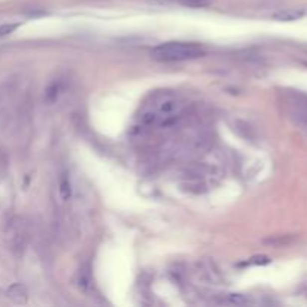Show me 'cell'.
<instances>
[{
    "label": "cell",
    "instance_id": "obj_6",
    "mask_svg": "<svg viewBox=\"0 0 307 307\" xmlns=\"http://www.w3.org/2000/svg\"><path fill=\"white\" fill-rule=\"evenodd\" d=\"M304 15L303 11H297V9H283V11H279L273 15L274 20L277 21H295L298 18H301Z\"/></svg>",
    "mask_w": 307,
    "mask_h": 307
},
{
    "label": "cell",
    "instance_id": "obj_4",
    "mask_svg": "<svg viewBox=\"0 0 307 307\" xmlns=\"http://www.w3.org/2000/svg\"><path fill=\"white\" fill-rule=\"evenodd\" d=\"M6 297L15 304H26L29 300V291L23 283H12L6 289Z\"/></svg>",
    "mask_w": 307,
    "mask_h": 307
},
{
    "label": "cell",
    "instance_id": "obj_1",
    "mask_svg": "<svg viewBox=\"0 0 307 307\" xmlns=\"http://www.w3.org/2000/svg\"><path fill=\"white\" fill-rule=\"evenodd\" d=\"M205 54L204 45L198 42H181V41H172L165 42L157 47H154L150 51V56L163 63H172V62H184L190 59H196Z\"/></svg>",
    "mask_w": 307,
    "mask_h": 307
},
{
    "label": "cell",
    "instance_id": "obj_10",
    "mask_svg": "<svg viewBox=\"0 0 307 307\" xmlns=\"http://www.w3.org/2000/svg\"><path fill=\"white\" fill-rule=\"evenodd\" d=\"M90 285V273L89 270H80V286L86 289Z\"/></svg>",
    "mask_w": 307,
    "mask_h": 307
},
{
    "label": "cell",
    "instance_id": "obj_2",
    "mask_svg": "<svg viewBox=\"0 0 307 307\" xmlns=\"http://www.w3.org/2000/svg\"><path fill=\"white\" fill-rule=\"evenodd\" d=\"M285 107L291 120L307 132V95L301 92H288L285 95Z\"/></svg>",
    "mask_w": 307,
    "mask_h": 307
},
{
    "label": "cell",
    "instance_id": "obj_8",
    "mask_svg": "<svg viewBox=\"0 0 307 307\" xmlns=\"http://www.w3.org/2000/svg\"><path fill=\"white\" fill-rule=\"evenodd\" d=\"M178 2L186 8H207L213 3V0H178Z\"/></svg>",
    "mask_w": 307,
    "mask_h": 307
},
{
    "label": "cell",
    "instance_id": "obj_11",
    "mask_svg": "<svg viewBox=\"0 0 307 307\" xmlns=\"http://www.w3.org/2000/svg\"><path fill=\"white\" fill-rule=\"evenodd\" d=\"M20 24L17 23H11V24H3L2 27H0V36H5V35H9L12 32H15L18 29Z\"/></svg>",
    "mask_w": 307,
    "mask_h": 307
},
{
    "label": "cell",
    "instance_id": "obj_5",
    "mask_svg": "<svg viewBox=\"0 0 307 307\" xmlns=\"http://www.w3.org/2000/svg\"><path fill=\"white\" fill-rule=\"evenodd\" d=\"M214 303L220 306H246L250 303V298L243 294H225L220 295V298Z\"/></svg>",
    "mask_w": 307,
    "mask_h": 307
},
{
    "label": "cell",
    "instance_id": "obj_9",
    "mask_svg": "<svg viewBox=\"0 0 307 307\" xmlns=\"http://www.w3.org/2000/svg\"><path fill=\"white\" fill-rule=\"evenodd\" d=\"M271 262V259L268 258V256H265V255H258V256H253V258H250L249 261H246L243 265H267V264H270Z\"/></svg>",
    "mask_w": 307,
    "mask_h": 307
},
{
    "label": "cell",
    "instance_id": "obj_7",
    "mask_svg": "<svg viewBox=\"0 0 307 307\" xmlns=\"http://www.w3.org/2000/svg\"><path fill=\"white\" fill-rule=\"evenodd\" d=\"M59 196L62 201H69L72 196V186L68 177H62L59 181Z\"/></svg>",
    "mask_w": 307,
    "mask_h": 307
},
{
    "label": "cell",
    "instance_id": "obj_3",
    "mask_svg": "<svg viewBox=\"0 0 307 307\" xmlns=\"http://www.w3.org/2000/svg\"><path fill=\"white\" fill-rule=\"evenodd\" d=\"M27 225L26 222L18 217L12 222L11 225V232H9V238H11V243H12V247L14 249H18L23 252L24 246H26V241H27Z\"/></svg>",
    "mask_w": 307,
    "mask_h": 307
}]
</instances>
